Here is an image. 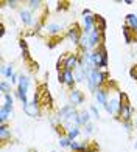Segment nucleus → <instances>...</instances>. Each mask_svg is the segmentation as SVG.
<instances>
[{
  "instance_id": "obj_1",
  "label": "nucleus",
  "mask_w": 137,
  "mask_h": 152,
  "mask_svg": "<svg viewBox=\"0 0 137 152\" xmlns=\"http://www.w3.org/2000/svg\"><path fill=\"white\" fill-rule=\"evenodd\" d=\"M80 65V53H66L56 62V70H70L75 72V68Z\"/></svg>"
},
{
  "instance_id": "obj_2",
  "label": "nucleus",
  "mask_w": 137,
  "mask_h": 152,
  "mask_svg": "<svg viewBox=\"0 0 137 152\" xmlns=\"http://www.w3.org/2000/svg\"><path fill=\"white\" fill-rule=\"evenodd\" d=\"M91 58L95 68L98 70H108L109 67V56H108V48L106 45H100L97 50L91 51Z\"/></svg>"
},
{
  "instance_id": "obj_3",
  "label": "nucleus",
  "mask_w": 137,
  "mask_h": 152,
  "mask_svg": "<svg viewBox=\"0 0 137 152\" xmlns=\"http://www.w3.org/2000/svg\"><path fill=\"white\" fill-rule=\"evenodd\" d=\"M133 113H134V109H133V106H131L129 96H128L126 93L122 92V104H120V110H119L117 120H119L120 123H131V121H134Z\"/></svg>"
},
{
  "instance_id": "obj_4",
  "label": "nucleus",
  "mask_w": 137,
  "mask_h": 152,
  "mask_svg": "<svg viewBox=\"0 0 137 152\" xmlns=\"http://www.w3.org/2000/svg\"><path fill=\"white\" fill-rule=\"evenodd\" d=\"M75 115H78V109L75 106H72V104H64L56 112V120L59 121V124H63L68 120H72Z\"/></svg>"
},
{
  "instance_id": "obj_5",
  "label": "nucleus",
  "mask_w": 137,
  "mask_h": 152,
  "mask_svg": "<svg viewBox=\"0 0 137 152\" xmlns=\"http://www.w3.org/2000/svg\"><path fill=\"white\" fill-rule=\"evenodd\" d=\"M81 34H83V28H81L80 23H73V25H70V26L66 30V37L70 40L73 45H77V47H78V44H80Z\"/></svg>"
},
{
  "instance_id": "obj_6",
  "label": "nucleus",
  "mask_w": 137,
  "mask_h": 152,
  "mask_svg": "<svg viewBox=\"0 0 137 152\" xmlns=\"http://www.w3.org/2000/svg\"><path fill=\"white\" fill-rule=\"evenodd\" d=\"M84 101H86V95L81 92L78 87L68 90V104H72L75 107H81L84 104Z\"/></svg>"
},
{
  "instance_id": "obj_7",
  "label": "nucleus",
  "mask_w": 137,
  "mask_h": 152,
  "mask_svg": "<svg viewBox=\"0 0 137 152\" xmlns=\"http://www.w3.org/2000/svg\"><path fill=\"white\" fill-rule=\"evenodd\" d=\"M44 30L50 37H59L64 33V25H61L58 22H50V23H45Z\"/></svg>"
},
{
  "instance_id": "obj_8",
  "label": "nucleus",
  "mask_w": 137,
  "mask_h": 152,
  "mask_svg": "<svg viewBox=\"0 0 137 152\" xmlns=\"http://www.w3.org/2000/svg\"><path fill=\"white\" fill-rule=\"evenodd\" d=\"M19 17H20V22L24 23V26H34V20H36V17H34V12L30 11L28 8H20L19 10Z\"/></svg>"
},
{
  "instance_id": "obj_9",
  "label": "nucleus",
  "mask_w": 137,
  "mask_h": 152,
  "mask_svg": "<svg viewBox=\"0 0 137 152\" xmlns=\"http://www.w3.org/2000/svg\"><path fill=\"white\" fill-rule=\"evenodd\" d=\"M109 88L108 87H100L97 92L94 93V98H95V102L100 106V107H105L108 104V99H109Z\"/></svg>"
},
{
  "instance_id": "obj_10",
  "label": "nucleus",
  "mask_w": 137,
  "mask_h": 152,
  "mask_svg": "<svg viewBox=\"0 0 137 152\" xmlns=\"http://www.w3.org/2000/svg\"><path fill=\"white\" fill-rule=\"evenodd\" d=\"M14 116V106L13 104H2L0 107V124H6L8 120Z\"/></svg>"
},
{
  "instance_id": "obj_11",
  "label": "nucleus",
  "mask_w": 137,
  "mask_h": 152,
  "mask_svg": "<svg viewBox=\"0 0 137 152\" xmlns=\"http://www.w3.org/2000/svg\"><path fill=\"white\" fill-rule=\"evenodd\" d=\"M63 86H66L68 90L77 87V81H75V75L70 70H63Z\"/></svg>"
},
{
  "instance_id": "obj_12",
  "label": "nucleus",
  "mask_w": 137,
  "mask_h": 152,
  "mask_svg": "<svg viewBox=\"0 0 137 152\" xmlns=\"http://www.w3.org/2000/svg\"><path fill=\"white\" fill-rule=\"evenodd\" d=\"M30 86H31V79H30L27 75L20 73V75H19V81H17V87H16V88H19L20 92L28 93V90H30Z\"/></svg>"
},
{
  "instance_id": "obj_13",
  "label": "nucleus",
  "mask_w": 137,
  "mask_h": 152,
  "mask_svg": "<svg viewBox=\"0 0 137 152\" xmlns=\"http://www.w3.org/2000/svg\"><path fill=\"white\" fill-rule=\"evenodd\" d=\"M78 120H80V126L84 127L86 124L92 123V115L89 112V109H80L78 110Z\"/></svg>"
},
{
  "instance_id": "obj_14",
  "label": "nucleus",
  "mask_w": 137,
  "mask_h": 152,
  "mask_svg": "<svg viewBox=\"0 0 137 152\" xmlns=\"http://www.w3.org/2000/svg\"><path fill=\"white\" fill-rule=\"evenodd\" d=\"M125 25L134 34H137V14H134V12H128V14L125 16Z\"/></svg>"
},
{
  "instance_id": "obj_15",
  "label": "nucleus",
  "mask_w": 137,
  "mask_h": 152,
  "mask_svg": "<svg viewBox=\"0 0 137 152\" xmlns=\"http://www.w3.org/2000/svg\"><path fill=\"white\" fill-rule=\"evenodd\" d=\"M24 109V112L28 115V116H31V118H38V116H41V110H39V106L38 104H34V102H28L25 107H22Z\"/></svg>"
},
{
  "instance_id": "obj_16",
  "label": "nucleus",
  "mask_w": 137,
  "mask_h": 152,
  "mask_svg": "<svg viewBox=\"0 0 137 152\" xmlns=\"http://www.w3.org/2000/svg\"><path fill=\"white\" fill-rule=\"evenodd\" d=\"M94 20H95V28H97L98 31H101L103 34H106V30H108L106 19L103 17L101 14H94Z\"/></svg>"
},
{
  "instance_id": "obj_17",
  "label": "nucleus",
  "mask_w": 137,
  "mask_h": 152,
  "mask_svg": "<svg viewBox=\"0 0 137 152\" xmlns=\"http://www.w3.org/2000/svg\"><path fill=\"white\" fill-rule=\"evenodd\" d=\"M0 140L3 144L11 140V127L8 124H0Z\"/></svg>"
},
{
  "instance_id": "obj_18",
  "label": "nucleus",
  "mask_w": 137,
  "mask_h": 152,
  "mask_svg": "<svg viewBox=\"0 0 137 152\" xmlns=\"http://www.w3.org/2000/svg\"><path fill=\"white\" fill-rule=\"evenodd\" d=\"M19 45H20V50H22V58H24V61H27V62H31L33 64V59H31V56H30V50H28V44H27V40L25 39H20L19 40Z\"/></svg>"
},
{
  "instance_id": "obj_19",
  "label": "nucleus",
  "mask_w": 137,
  "mask_h": 152,
  "mask_svg": "<svg viewBox=\"0 0 137 152\" xmlns=\"http://www.w3.org/2000/svg\"><path fill=\"white\" fill-rule=\"evenodd\" d=\"M122 33H123V39H125V44H126V45L133 44V42H134V39H136V36H137V34H134L126 25H123V26H122Z\"/></svg>"
},
{
  "instance_id": "obj_20",
  "label": "nucleus",
  "mask_w": 137,
  "mask_h": 152,
  "mask_svg": "<svg viewBox=\"0 0 137 152\" xmlns=\"http://www.w3.org/2000/svg\"><path fill=\"white\" fill-rule=\"evenodd\" d=\"M13 95H14V98H17L20 102H22V107H25L27 104H28V93L25 92H20L19 88H14V92H13Z\"/></svg>"
},
{
  "instance_id": "obj_21",
  "label": "nucleus",
  "mask_w": 137,
  "mask_h": 152,
  "mask_svg": "<svg viewBox=\"0 0 137 152\" xmlns=\"http://www.w3.org/2000/svg\"><path fill=\"white\" fill-rule=\"evenodd\" d=\"M73 75H75V81H77V84H83V82H86V72L80 65L75 68Z\"/></svg>"
},
{
  "instance_id": "obj_22",
  "label": "nucleus",
  "mask_w": 137,
  "mask_h": 152,
  "mask_svg": "<svg viewBox=\"0 0 137 152\" xmlns=\"http://www.w3.org/2000/svg\"><path fill=\"white\" fill-rule=\"evenodd\" d=\"M81 134H83V130H81V127H80V126H75V127L68 129L67 132H66V135H67L68 138H70L72 141H75V140H77V138H78Z\"/></svg>"
},
{
  "instance_id": "obj_23",
  "label": "nucleus",
  "mask_w": 137,
  "mask_h": 152,
  "mask_svg": "<svg viewBox=\"0 0 137 152\" xmlns=\"http://www.w3.org/2000/svg\"><path fill=\"white\" fill-rule=\"evenodd\" d=\"M27 8L30 11H39L41 8H44V2H41V0H28L27 2Z\"/></svg>"
},
{
  "instance_id": "obj_24",
  "label": "nucleus",
  "mask_w": 137,
  "mask_h": 152,
  "mask_svg": "<svg viewBox=\"0 0 137 152\" xmlns=\"http://www.w3.org/2000/svg\"><path fill=\"white\" fill-rule=\"evenodd\" d=\"M70 143H72V140H70V138H68L66 134L59 135V138H58V144H59V148H61V149H70Z\"/></svg>"
},
{
  "instance_id": "obj_25",
  "label": "nucleus",
  "mask_w": 137,
  "mask_h": 152,
  "mask_svg": "<svg viewBox=\"0 0 137 152\" xmlns=\"http://www.w3.org/2000/svg\"><path fill=\"white\" fill-rule=\"evenodd\" d=\"M81 130H83L84 137H86V138H89L91 135H94V134H95V124H94V123H89V124H86L84 127H81Z\"/></svg>"
},
{
  "instance_id": "obj_26",
  "label": "nucleus",
  "mask_w": 137,
  "mask_h": 152,
  "mask_svg": "<svg viewBox=\"0 0 137 152\" xmlns=\"http://www.w3.org/2000/svg\"><path fill=\"white\" fill-rule=\"evenodd\" d=\"M11 82L6 81V79H2L0 81V92H2V95H6V93H11Z\"/></svg>"
},
{
  "instance_id": "obj_27",
  "label": "nucleus",
  "mask_w": 137,
  "mask_h": 152,
  "mask_svg": "<svg viewBox=\"0 0 137 152\" xmlns=\"http://www.w3.org/2000/svg\"><path fill=\"white\" fill-rule=\"evenodd\" d=\"M16 73H14V65L13 64H10V65H6V70H5V75L2 76L3 79H6V81H10L13 76H14Z\"/></svg>"
},
{
  "instance_id": "obj_28",
  "label": "nucleus",
  "mask_w": 137,
  "mask_h": 152,
  "mask_svg": "<svg viewBox=\"0 0 137 152\" xmlns=\"http://www.w3.org/2000/svg\"><path fill=\"white\" fill-rule=\"evenodd\" d=\"M89 112L92 115V120H100V109L97 104H91L89 106Z\"/></svg>"
},
{
  "instance_id": "obj_29",
  "label": "nucleus",
  "mask_w": 137,
  "mask_h": 152,
  "mask_svg": "<svg viewBox=\"0 0 137 152\" xmlns=\"http://www.w3.org/2000/svg\"><path fill=\"white\" fill-rule=\"evenodd\" d=\"M2 99H3V104H13L14 106V95L13 93H6V95H2Z\"/></svg>"
},
{
  "instance_id": "obj_30",
  "label": "nucleus",
  "mask_w": 137,
  "mask_h": 152,
  "mask_svg": "<svg viewBox=\"0 0 137 152\" xmlns=\"http://www.w3.org/2000/svg\"><path fill=\"white\" fill-rule=\"evenodd\" d=\"M122 126H123V129H125L128 134H131L133 130H134V123L133 121L131 123H122Z\"/></svg>"
},
{
  "instance_id": "obj_31",
  "label": "nucleus",
  "mask_w": 137,
  "mask_h": 152,
  "mask_svg": "<svg viewBox=\"0 0 137 152\" xmlns=\"http://www.w3.org/2000/svg\"><path fill=\"white\" fill-rule=\"evenodd\" d=\"M5 5H8L10 8H16V10H20L19 8V3L20 2H17V0H8V2H3Z\"/></svg>"
},
{
  "instance_id": "obj_32",
  "label": "nucleus",
  "mask_w": 137,
  "mask_h": 152,
  "mask_svg": "<svg viewBox=\"0 0 137 152\" xmlns=\"http://www.w3.org/2000/svg\"><path fill=\"white\" fill-rule=\"evenodd\" d=\"M92 14H94V12L89 8H83V10H81V16H92Z\"/></svg>"
},
{
  "instance_id": "obj_33",
  "label": "nucleus",
  "mask_w": 137,
  "mask_h": 152,
  "mask_svg": "<svg viewBox=\"0 0 137 152\" xmlns=\"http://www.w3.org/2000/svg\"><path fill=\"white\" fill-rule=\"evenodd\" d=\"M133 123H134V129H136V130H137V116H136V120H134V121H133Z\"/></svg>"
},
{
  "instance_id": "obj_34",
  "label": "nucleus",
  "mask_w": 137,
  "mask_h": 152,
  "mask_svg": "<svg viewBox=\"0 0 137 152\" xmlns=\"http://www.w3.org/2000/svg\"><path fill=\"white\" fill-rule=\"evenodd\" d=\"M134 148H136V149H137V141H136V143H134Z\"/></svg>"
},
{
  "instance_id": "obj_35",
  "label": "nucleus",
  "mask_w": 137,
  "mask_h": 152,
  "mask_svg": "<svg viewBox=\"0 0 137 152\" xmlns=\"http://www.w3.org/2000/svg\"><path fill=\"white\" fill-rule=\"evenodd\" d=\"M52 152H58V151H52Z\"/></svg>"
}]
</instances>
